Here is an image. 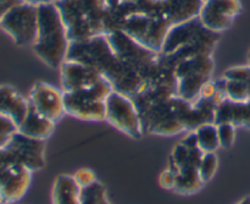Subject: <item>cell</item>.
I'll return each instance as SVG.
<instances>
[{"label": "cell", "instance_id": "obj_1", "mask_svg": "<svg viewBox=\"0 0 250 204\" xmlns=\"http://www.w3.org/2000/svg\"><path fill=\"white\" fill-rule=\"evenodd\" d=\"M32 46L34 54L49 68H60L66 60L70 39L54 1L38 6V33Z\"/></svg>", "mask_w": 250, "mask_h": 204}, {"label": "cell", "instance_id": "obj_2", "mask_svg": "<svg viewBox=\"0 0 250 204\" xmlns=\"http://www.w3.org/2000/svg\"><path fill=\"white\" fill-rule=\"evenodd\" d=\"M70 42H80L105 34V0H56Z\"/></svg>", "mask_w": 250, "mask_h": 204}, {"label": "cell", "instance_id": "obj_3", "mask_svg": "<svg viewBox=\"0 0 250 204\" xmlns=\"http://www.w3.org/2000/svg\"><path fill=\"white\" fill-rule=\"evenodd\" d=\"M114 91L110 82L102 78L92 87L63 92L66 114L87 121H102L106 116V98Z\"/></svg>", "mask_w": 250, "mask_h": 204}, {"label": "cell", "instance_id": "obj_4", "mask_svg": "<svg viewBox=\"0 0 250 204\" xmlns=\"http://www.w3.org/2000/svg\"><path fill=\"white\" fill-rule=\"evenodd\" d=\"M172 68L177 81L176 95L193 103L205 83L210 81L214 61L211 54H198L181 59Z\"/></svg>", "mask_w": 250, "mask_h": 204}, {"label": "cell", "instance_id": "obj_5", "mask_svg": "<svg viewBox=\"0 0 250 204\" xmlns=\"http://www.w3.org/2000/svg\"><path fill=\"white\" fill-rule=\"evenodd\" d=\"M173 23L166 14H143L134 12L127 19L122 32L141 45L161 53L166 36Z\"/></svg>", "mask_w": 250, "mask_h": 204}, {"label": "cell", "instance_id": "obj_6", "mask_svg": "<svg viewBox=\"0 0 250 204\" xmlns=\"http://www.w3.org/2000/svg\"><path fill=\"white\" fill-rule=\"evenodd\" d=\"M0 28L16 45H33L38 33V6L22 2L12 7L0 21Z\"/></svg>", "mask_w": 250, "mask_h": 204}, {"label": "cell", "instance_id": "obj_7", "mask_svg": "<svg viewBox=\"0 0 250 204\" xmlns=\"http://www.w3.org/2000/svg\"><path fill=\"white\" fill-rule=\"evenodd\" d=\"M105 120L134 139H139L144 134L141 116L133 100L116 91H112L106 98Z\"/></svg>", "mask_w": 250, "mask_h": 204}, {"label": "cell", "instance_id": "obj_8", "mask_svg": "<svg viewBox=\"0 0 250 204\" xmlns=\"http://www.w3.org/2000/svg\"><path fill=\"white\" fill-rule=\"evenodd\" d=\"M241 11L239 0H205L198 17L205 28L221 34L231 27Z\"/></svg>", "mask_w": 250, "mask_h": 204}, {"label": "cell", "instance_id": "obj_9", "mask_svg": "<svg viewBox=\"0 0 250 204\" xmlns=\"http://www.w3.org/2000/svg\"><path fill=\"white\" fill-rule=\"evenodd\" d=\"M211 34H214V32L205 28L200 22L199 17H194V19L188 20L186 22L173 24L168 31L167 36H166L160 54L172 55L181 49L198 43L199 41L208 38Z\"/></svg>", "mask_w": 250, "mask_h": 204}, {"label": "cell", "instance_id": "obj_10", "mask_svg": "<svg viewBox=\"0 0 250 204\" xmlns=\"http://www.w3.org/2000/svg\"><path fill=\"white\" fill-rule=\"evenodd\" d=\"M4 148L14 156L17 163L26 166L32 173L41 170L45 165V141L31 138L17 131L10 137Z\"/></svg>", "mask_w": 250, "mask_h": 204}, {"label": "cell", "instance_id": "obj_11", "mask_svg": "<svg viewBox=\"0 0 250 204\" xmlns=\"http://www.w3.org/2000/svg\"><path fill=\"white\" fill-rule=\"evenodd\" d=\"M32 171L20 163H11L0 170V201L15 203L26 195Z\"/></svg>", "mask_w": 250, "mask_h": 204}, {"label": "cell", "instance_id": "obj_12", "mask_svg": "<svg viewBox=\"0 0 250 204\" xmlns=\"http://www.w3.org/2000/svg\"><path fill=\"white\" fill-rule=\"evenodd\" d=\"M28 102L42 115L56 122L66 114L63 92L45 82H37L32 87Z\"/></svg>", "mask_w": 250, "mask_h": 204}, {"label": "cell", "instance_id": "obj_13", "mask_svg": "<svg viewBox=\"0 0 250 204\" xmlns=\"http://www.w3.org/2000/svg\"><path fill=\"white\" fill-rule=\"evenodd\" d=\"M62 92H73L92 87L103 77L95 68L75 60H65L60 66Z\"/></svg>", "mask_w": 250, "mask_h": 204}, {"label": "cell", "instance_id": "obj_14", "mask_svg": "<svg viewBox=\"0 0 250 204\" xmlns=\"http://www.w3.org/2000/svg\"><path fill=\"white\" fill-rule=\"evenodd\" d=\"M29 102L11 86H0V114L9 116L17 127L24 119Z\"/></svg>", "mask_w": 250, "mask_h": 204}, {"label": "cell", "instance_id": "obj_15", "mask_svg": "<svg viewBox=\"0 0 250 204\" xmlns=\"http://www.w3.org/2000/svg\"><path fill=\"white\" fill-rule=\"evenodd\" d=\"M232 124L250 129V103H234L225 99L215 112V125Z\"/></svg>", "mask_w": 250, "mask_h": 204}, {"label": "cell", "instance_id": "obj_16", "mask_svg": "<svg viewBox=\"0 0 250 204\" xmlns=\"http://www.w3.org/2000/svg\"><path fill=\"white\" fill-rule=\"evenodd\" d=\"M54 124L55 122L42 115L38 110L29 104L26 116L20 124L17 131L31 138L45 141L53 135Z\"/></svg>", "mask_w": 250, "mask_h": 204}, {"label": "cell", "instance_id": "obj_17", "mask_svg": "<svg viewBox=\"0 0 250 204\" xmlns=\"http://www.w3.org/2000/svg\"><path fill=\"white\" fill-rule=\"evenodd\" d=\"M203 0H164L165 12L173 24L198 17Z\"/></svg>", "mask_w": 250, "mask_h": 204}, {"label": "cell", "instance_id": "obj_18", "mask_svg": "<svg viewBox=\"0 0 250 204\" xmlns=\"http://www.w3.org/2000/svg\"><path fill=\"white\" fill-rule=\"evenodd\" d=\"M80 192L72 175H60L54 182L53 204H80Z\"/></svg>", "mask_w": 250, "mask_h": 204}, {"label": "cell", "instance_id": "obj_19", "mask_svg": "<svg viewBox=\"0 0 250 204\" xmlns=\"http://www.w3.org/2000/svg\"><path fill=\"white\" fill-rule=\"evenodd\" d=\"M204 185L199 178L198 168L181 169L176 174V185L173 190L182 195H192Z\"/></svg>", "mask_w": 250, "mask_h": 204}, {"label": "cell", "instance_id": "obj_20", "mask_svg": "<svg viewBox=\"0 0 250 204\" xmlns=\"http://www.w3.org/2000/svg\"><path fill=\"white\" fill-rule=\"evenodd\" d=\"M198 146L203 153H215L220 148L217 125L205 124L195 130Z\"/></svg>", "mask_w": 250, "mask_h": 204}, {"label": "cell", "instance_id": "obj_21", "mask_svg": "<svg viewBox=\"0 0 250 204\" xmlns=\"http://www.w3.org/2000/svg\"><path fill=\"white\" fill-rule=\"evenodd\" d=\"M224 80V91L226 99L234 103H250V86L249 81Z\"/></svg>", "mask_w": 250, "mask_h": 204}, {"label": "cell", "instance_id": "obj_22", "mask_svg": "<svg viewBox=\"0 0 250 204\" xmlns=\"http://www.w3.org/2000/svg\"><path fill=\"white\" fill-rule=\"evenodd\" d=\"M106 198L105 188L100 182L95 181L87 187L81 188L80 204H102Z\"/></svg>", "mask_w": 250, "mask_h": 204}, {"label": "cell", "instance_id": "obj_23", "mask_svg": "<svg viewBox=\"0 0 250 204\" xmlns=\"http://www.w3.org/2000/svg\"><path fill=\"white\" fill-rule=\"evenodd\" d=\"M217 165H219V160L215 153H204L200 160L199 166H198V173H199V178L203 183H207L214 178L215 173L217 170Z\"/></svg>", "mask_w": 250, "mask_h": 204}, {"label": "cell", "instance_id": "obj_24", "mask_svg": "<svg viewBox=\"0 0 250 204\" xmlns=\"http://www.w3.org/2000/svg\"><path fill=\"white\" fill-rule=\"evenodd\" d=\"M17 129L19 127L15 124L14 120L10 119L9 116H5V115L0 114V149L6 146L10 137L15 132H17Z\"/></svg>", "mask_w": 250, "mask_h": 204}, {"label": "cell", "instance_id": "obj_25", "mask_svg": "<svg viewBox=\"0 0 250 204\" xmlns=\"http://www.w3.org/2000/svg\"><path fill=\"white\" fill-rule=\"evenodd\" d=\"M217 134H219L220 147L229 149L234 142L236 126L232 124H220L217 125Z\"/></svg>", "mask_w": 250, "mask_h": 204}, {"label": "cell", "instance_id": "obj_26", "mask_svg": "<svg viewBox=\"0 0 250 204\" xmlns=\"http://www.w3.org/2000/svg\"><path fill=\"white\" fill-rule=\"evenodd\" d=\"M72 176L81 188L87 187V186L92 185V183H94L97 181V176H95L94 171L87 168L80 169Z\"/></svg>", "mask_w": 250, "mask_h": 204}, {"label": "cell", "instance_id": "obj_27", "mask_svg": "<svg viewBox=\"0 0 250 204\" xmlns=\"http://www.w3.org/2000/svg\"><path fill=\"white\" fill-rule=\"evenodd\" d=\"M224 78L233 81H249L250 80V66H236L231 68L225 72Z\"/></svg>", "mask_w": 250, "mask_h": 204}, {"label": "cell", "instance_id": "obj_28", "mask_svg": "<svg viewBox=\"0 0 250 204\" xmlns=\"http://www.w3.org/2000/svg\"><path fill=\"white\" fill-rule=\"evenodd\" d=\"M159 183L165 190H173L176 185V175L171 170H165L159 178Z\"/></svg>", "mask_w": 250, "mask_h": 204}, {"label": "cell", "instance_id": "obj_29", "mask_svg": "<svg viewBox=\"0 0 250 204\" xmlns=\"http://www.w3.org/2000/svg\"><path fill=\"white\" fill-rule=\"evenodd\" d=\"M22 2H24L23 0H0V21L12 7L17 6Z\"/></svg>", "mask_w": 250, "mask_h": 204}, {"label": "cell", "instance_id": "obj_30", "mask_svg": "<svg viewBox=\"0 0 250 204\" xmlns=\"http://www.w3.org/2000/svg\"><path fill=\"white\" fill-rule=\"evenodd\" d=\"M11 163H17L16 159L14 158V156H12L6 148L0 149V170Z\"/></svg>", "mask_w": 250, "mask_h": 204}, {"label": "cell", "instance_id": "obj_31", "mask_svg": "<svg viewBox=\"0 0 250 204\" xmlns=\"http://www.w3.org/2000/svg\"><path fill=\"white\" fill-rule=\"evenodd\" d=\"M181 143L183 144V146L186 147V148L188 149H197L199 148V146H198V139H197V135H195V132L193 131L192 134L189 135V136L186 137L183 141H181Z\"/></svg>", "mask_w": 250, "mask_h": 204}, {"label": "cell", "instance_id": "obj_32", "mask_svg": "<svg viewBox=\"0 0 250 204\" xmlns=\"http://www.w3.org/2000/svg\"><path fill=\"white\" fill-rule=\"evenodd\" d=\"M24 2H28V4L36 5V6H39L42 4H46V2H51L53 0H23Z\"/></svg>", "mask_w": 250, "mask_h": 204}, {"label": "cell", "instance_id": "obj_33", "mask_svg": "<svg viewBox=\"0 0 250 204\" xmlns=\"http://www.w3.org/2000/svg\"><path fill=\"white\" fill-rule=\"evenodd\" d=\"M237 204H250V197H247V198H244L243 201H241V202H239V203H237Z\"/></svg>", "mask_w": 250, "mask_h": 204}, {"label": "cell", "instance_id": "obj_34", "mask_svg": "<svg viewBox=\"0 0 250 204\" xmlns=\"http://www.w3.org/2000/svg\"><path fill=\"white\" fill-rule=\"evenodd\" d=\"M102 204H110V203H109V201H107L106 198H105V200L103 201V203H102Z\"/></svg>", "mask_w": 250, "mask_h": 204}, {"label": "cell", "instance_id": "obj_35", "mask_svg": "<svg viewBox=\"0 0 250 204\" xmlns=\"http://www.w3.org/2000/svg\"><path fill=\"white\" fill-rule=\"evenodd\" d=\"M248 65L250 66V51H249V54H248Z\"/></svg>", "mask_w": 250, "mask_h": 204}, {"label": "cell", "instance_id": "obj_36", "mask_svg": "<svg viewBox=\"0 0 250 204\" xmlns=\"http://www.w3.org/2000/svg\"><path fill=\"white\" fill-rule=\"evenodd\" d=\"M0 204H5V203H2V202H1V201H0Z\"/></svg>", "mask_w": 250, "mask_h": 204}, {"label": "cell", "instance_id": "obj_37", "mask_svg": "<svg viewBox=\"0 0 250 204\" xmlns=\"http://www.w3.org/2000/svg\"><path fill=\"white\" fill-rule=\"evenodd\" d=\"M53 1H56V0H53Z\"/></svg>", "mask_w": 250, "mask_h": 204}, {"label": "cell", "instance_id": "obj_38", "mask_svg": "<svg viewBox=\"0 0 250 204\" xmlns=\"http://www.w3.org/2000/svg\"><path fill=\"white\" fill-rule=\"evenodd\" d=\"M203 1H205V0H203Z\"/></svg>", "mask_w": 250, "mask_h": 204}]
</instances>
